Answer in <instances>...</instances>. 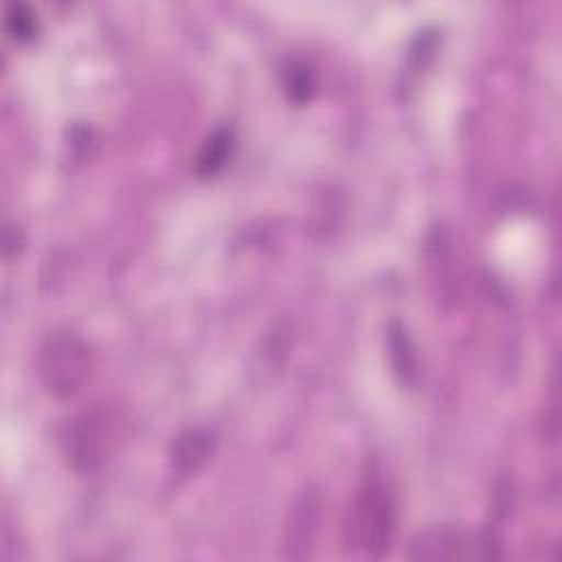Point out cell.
Listing matches in <instances>:
<instances>
[{
    "mask_svg": "<svg viewBox=\"0 0 562 562\" xmlns=\"http://www.w3.org/2000/svg\"><path fill=\"white\" fill-rule=\"evenodd\" d=\"M37 369L48 395L55 400H72L90 380L92 351L75 331L57 329L42 342Z\"/></svg>",
    "mask_w": 562,
    "mask_h": 562,
    "instance_id": "obj_1",
    "label": "cell"
},
{
    "mask_svg": "<svg viewBox=\"0 0 562 562\" xmlns=\"http://www.w3.org/2000/svg\"><path fill=\"white\" fill-rule=\"evenodd\" d=\"M395 533V498L389 485L371 476L362 483L356 501V538L362 549L380 558L391 549Z\"/></svg>",
    "mask_w": 562,
    "mask_h": 562,
    "instance_id": "obj_2",
    "label": "cell"
},
{
    "mask_svg": "<svg viewBox=\"0 0 562 562\" xmlns=\"http://www.w3.org/2000/svg\"><path fill=\"white\" fill-rule=\"evenodd\" d=\"M490 538H465L450 529H428L411 542L413 560H452V558H498Z\"/></svg>",
    "mask_w": 562,
    "mask_h": 562,
    "instance_id": "obj_3",
    "label": "cell"
},
{
    "mask_svg": "<svg viewBox=\"0 0 562 562\" xmlns=\"http://www.w3.org/2000/svg\"><path fill=\"white\" fill-rule=\"evenodd\" d=\"M101 422L103 419L97 417L94 413H81L75 419H70L64 430V452L79 474L94 472L103 459L105 432Z\"/></svg>",
    "mask_w": 562,
    "mask_h": 562,
    "instance_id": "obj_4",
    "label": "cell"
},
{
    "mask_svg": "<svg viewBox=\"0 0 562 562\" xmlns=\"http://www.w3.org/2000/svg\"><path fill=\"white\" fill-rule=\"evenodd\" d=\"M321 514V496L314 487L301 490V494L294 498V505L288 516V529H285V555L290 560L307 558L312 538L318 525Z\"/></svg>",
    "mask_w": 562,
    "mask_h": 562,
    "instance_id": "obj_5",
    "label": "cell"
},
{
    "mask_svg": "<svg viewBox=\"0 0 562 562\" xmlns=\"http://www.w3.org/2000/svg\"><path fill=\"white\" fill-rule=\"evenodd\" d=\"M215 437L206 428H191L178 437L171 450V465L180 474L198 472L213 454Z\"/></svg>",
    "mask_w": 562,
    "mask_h": 562,
    "instance_id": "obj_6",
    "label": "cell"
},
{
    "mask_svg": "<svg viewBox=\"0 0 562 562\" xmlns=\"http://www.w3.org/2000/svg\"><path fill=\"white\" fill-rule=\"evenodd\" d=\"M386 349H389V360L395 371V375L411 384L417 375V362H415V351L411 345V338L406 329L400 323H391L386 331Z\"/></svg>",
    "mask_w": 562,
    "mask_h": 562,
    "instance_id": "obj_7",
    "label": "cell"
},
{
    "mask_svg": "<svg viewBox=\"0 0 562 562\" xmlns=\"http://www.w3.org/2000/svg\"><path fill=\"white\" fill-rule=\"evenodd\" d=\"M233 145H235L233 130L222 127V130L213 132V134L206 138V143H204V147L200 149V154H198V165H195L198 173L211 176V173L220 171V169L226 165V160H228V156H231V151H233Z\"/></svg>",
    "mask_w": 562,
    "mask_h": 562,
    "instance_id": "obj_8",
    "label": "cell"
},
{
    "mask_svg": "<svg viewBox=\"0 0 562 562\" xmlns=\"http://www.w3.org/2000/svg\"><path fill=\"white\" fill-rule=\"evenodd\" d=\"M4 26L15 40H31L37 33V15L29 4L11 2L4 11Z\"/></svg>",
    "mask_w": 562,
    "mask_h": 562,
    "instance_id": "obj_9",
    "label": "cell"
},
{
    "mask_svg": "<svg viewBox=\"0 0 562 562\" xmlns=\"http://www.w3.org/2000/svg\"><path fill=\"white\" fill-rule=\"evenodd\" d=\"M285 92L294 103H305L314 92V77L301 61H292L285 68Z\"/></svg>",
    "mask_w": 562,
    "mask_h": 562,
    "instance_id": "obj_10",
    "label": "cell"
}]
</instances>
